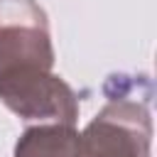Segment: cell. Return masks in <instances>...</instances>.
I'll return each mask as SVG.
<instances>
[{
	"mask_svg": "<svg viewBox=\"0 0 157 157\" xmlns=\"http://www.w3.org/2000/svg\"><path fill=\"white\" fill-rule=\"evenodd\" d=\"M115 81L120 91L78 135L81 157H150V86L140 93V78L125 81V76H115Z\"/></svg>",
	"mask_w": 157,
	"mask_h": 157,
	"instance_id": "cell-1",
	"label": "cell"
},
{
	"mask_svg": "<svg viewBox=\"0 0 157 157\" xmlns=\"http://www.w3.org/2000/svg\"><path fill=\"white\" fill-rule=\"evenodd\" d=\"M54 49L44 10L34 0H0V78L52 71Z\"/></svg>",
	"mask_w": 157,
	"mask_h": 157,
	"instance_id": "cell-2",
	"label": "cell"
},
{
	"mask_svg": "<svg viewBox=\"0 0 157 157\" xmlns=\"http://www.w3.org/2000/svg\"><path fill=\"white\" fill-rule=\"evenodd\" d=\"M0 101L25 120L74 125L78 118L76 93L52 71H27L0 78Z\"/></svg>",
	"mask_w": 157,
	"mask_h": 157,
	"instance_id": "cell-3",
	"label": "cell"
},
{
	"mask_svg": "<svg viewBox=\"0 0 157 157\" xmlns=\"http://www.w3.org/2000/svg\"><path fill=\"white\" fill-rule=\"evenodd\" d=\"M15 157H81V140L71 125H37L22 132Z\"/></svg>",
	"mask_w": 157,
	"mask_h": 157,
	"instance_id": "cell-4",
	"label": "cell"
}]
</instances>
